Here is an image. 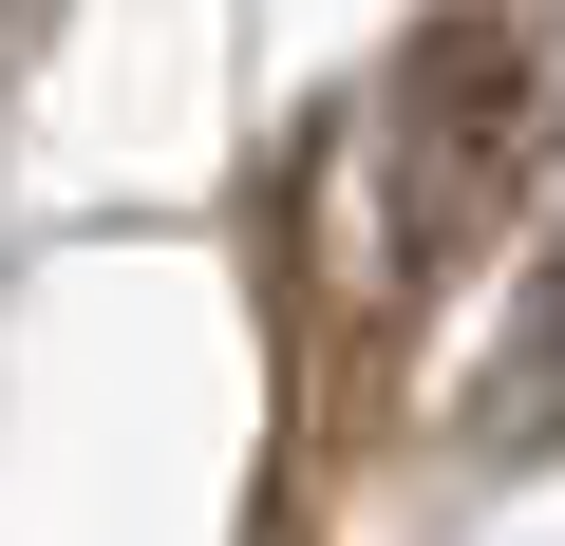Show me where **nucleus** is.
I'll return each mask as SVG.
<instances>
[{
    "mask_svg": "<svg viewBox=\"0 0 565 546\" xmlns=\"http://www.w3.org/2000/svg\"><path fill=\"white\" fill-rule=\"evenodd\" d=\"M546 433H565V264H546V302H527V340H509V377H490L471 452H546Z\"/></svg>",
    "mask_w": 565,
    "mask_h": 546,
    "instance_id": "obj_2",
    "label": "nucleus"
},
{
    "mask_svg": "<svg viewBox=\"0 0 565 546\" xmlns=\"http://www.w3.org/2000/svg\"><path fill=\"white\" fill-rule=\"evenodd\" d=\"M377 132H396V264H452V245L527 189V57H509L490 20H434Z\"/></svg>",
    "mask_w": 565,
    "mask_h": 546,
    "instance_id": "obj_1",
    "label": "nucleus"
}]
</instances>
